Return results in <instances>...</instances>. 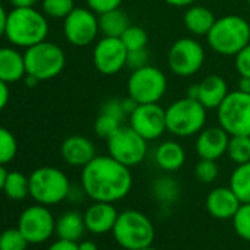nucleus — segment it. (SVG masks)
I'll use <instances>...</instances> for the list:
<instances>
[{
	"label": "nucleus",
	"mask_w": 250,
	"mask_h": 250,
	"mask_svg": "<svg viewBox=\"0 0 250 250\" xmlns=\"http://www.w3.org/2000/svg\"><path fill=\"white\" fill-rule=\"evenodd\" d=\"M81 187L93 202L115 203L131 191L133 175L128 167L110 155L96 156L81 171Z\"/></svg>",
	"instance_id": "nucleus-1"
},
{
	"label": "nucleus",
	"mask_w": 250,
	"mask_h": 250,
	"mask_svg": "<svg viewBox=\"0 0 250 250\" xmlns=\"http://www.w3.org/2000/svg\"><path fill=\"white\" fill-rule=\"evenodd\" d=\"M49 22L46 15L34 8H14L8 14L5 37L18 47H31L46 40Z\"/></svg>",
	"instance_id": "nucleus-2"
},
{
	"label": "nucleus",
	"mask_w": 250,
	"mask_h": 250,
	"mask_svg": "<svg viewBox=\"0 0 250 250\" xmlns=\"http://www.w3.org/2000/svg\"><path fill=\"white\" fill-rule=\"evenodd\" d=\"M209 47L221 56H235L250 43V24L238 15L216 18L206 36Z\"/></svg>",
	"instance_id": "nucleus-3"
},
{
	"label": "nucleus",
	"mask_w": 250,
	"mask_h": 250,
	"mask_svg": "<svg viewBox=\"0 0 250 250\" xmlns=\"http://www.w3.org/2000/svg\"><path fill=\"white\" fill-rule=\"evenodd\" d=\"M167 131L175 137L197 136L206 125L208 109L196 99L183 97L165 109Z\"/></svg>",
	"instance_id": "nucleus-4"
},
{
	"label": "nucleus",
	"mask_w": 250,
	"mask_h": 250,
	"mask_svg": "<svg viewBox=\"0 0 250 250\" xmlns=\"http://www.w3.org/2000/svg\"><path fill=\"white\" fill-rule=\"evenodd\" d=\"M112 234L122 249L139 250L152 246L155 240V227L143 212L130 209L118 215Z\"/></svg>",
	"instance_id": "nucleus-5"
},
{
	"label": "nucleus",
	"mask_w": 250,
	"mask_h": 250,
	"mask_svg": "<svg viewBox=\"0 0 250 250\" xmlns=\"http://www.w3.org/2000/svg\"><path fill=\"white\" fill-rule=\"evenodd\" d=\"M30 196L40 205H58L69 197L71 183L66 174L55 167H42L31 172Z\"/></svg>",
	"instance_id": "nucleus-6"
},
{
	"label": "nucleus",
	"mask_w": 250,
	"mask_h": 250,
	"mask_svg": "<svg viewBox=\"0 0 250 250\" xmlns=\"http://www.w3.org/2000/svg\"><path fill=\"white\" fill-rule=\"evenodd\" d=\"M24 59L27 75H33L40 81L58 77L66 65L65 52L58 44L46 40L28 47Z\"/></svg>",
	"instance_id": "nucleus-7"
},
{
	"label": "nucleus",
	"mask_w": 250,
	"mask_h": 250,
	"mask_svg": "<svg viewBox=\"0 0 250 250\" xmlns=\"http://www.w3.org/2000/svg\"><path fill=\"white\" fill-rule=\"evenodd\" d=\"M168 90V78L165 72L150 63L131 71L127 81V94L139 104L159 103Z\"/></svg>",
	"instance_id": "nucleus-8"
},
{
	"label": "nucleus",
	"mask_w": 250,
	"mask_h": 250,
	"mask_svg": "<svg viewBox=\"0 0 250 250\" xmlns=\"http://www.w3.org/2000/svg\"><path fill=\"white\" fill-rule=\"evenodd\" d=\"M216 118L229 136H250V93L229 91L216 109Z\"/></svg>",
	"instance_id": "nucleus-9"
},
{
	"label": "nucleus",
	"mask_w": 250,
	"mask_h": 250,
	"mask_svg": "<svg viewBox=\"0 0 250 250\" xmlns=\"http://www.w3.org/2000/svg\"><path fill=\"white\" fill-rule=\"evenodd\" d=\"M205 47L193 37H183L172 43L168 50V68L181 78L196 75L205 63Z\"/></svg>",
	"instance_id": "nucleus-10"
},
{
	"label": "nucleus",
	"mask_w": 250,
	"mask_h": 250,
	"mask_svg": "<svg viewBox=\"0 0 250 250\" xmlns=\"http://www.w3.org/2000/svg\"><path fill=\"white\" fill-rule=\"evenodd\" d=\"M106 142L109 155L128 168L142 164L147 156V140L131 127H121Z\"/></svg>",
	"instance_id": "nucleus-11"
},
{
	"label": "nucleus",
	"mask_w": 250,
	"mask_h": 250,
	"mask_svg": "<svg viewBox=\"0 0 250 250\" xmlns=\"http://www.w3.org/2000/svg\"><path fill=\"white\" fill-rule=\"evenodd\" d=\"M99 15L88 8H75L63 20V34L69 44L85 47L99 36Z\"/></svg>",
	"instance_id": "nucleus-12"
},
{
	"label": "nucleus",
	"mask_w": 250,
	"mask_h": 250,
	"mask_svg": "<svg viewBox=\"0 0 250 250\" xmlns=\"http://www.w3.org/2000/svg\"><path fill=\"white\" fill-rule=\"evenodd\" d=\"M130 127L147 142L158 140L167 133L165 109L159 103L137 104L130 113Z\"/></svg>",
	"instance_id": "nucleus-13"
},
{
	"label": "nucleus",
	"mask_w": 250,
	"mask_h": 250,
	"mask_svg": "<svg viewBox=\"0 0 250 250\" xmlns=\"http://www.w3.org/2000/svg\"><path fill=\"white\" fill-rule=\"evenodd\" d=\"M55 227L56 221L52 212L40 203L27 208L18 221V228L31 244H40L49 240L55 232Z\"/></svg>",
	"instance_id": "nucleus-14"
},
{
	"label": "nucleus",
	"mask_w": 250,
	"mask_h": 250,
	"mask_svg": "<svg viewBox=\"0 0 250 250\" xmlns=\"http://www.w3.org/2000/svg\"><path fill=\"white\" fill-rule=\"evenodd\" d=\"M128 50L118 37H102L93 49V63L103 75H116L127 68Z\"/></svg>",
	"instance_id": "nucleus-15"
},
{
	"label": "nucleus",
	"mask_w": 250,
	"mask_h": 250,
	"mask_svg": "<svg viewBox=\"0 0 250 250\" xmlns=\"http://www.w3.org/2000/svg\"><path fill=\"white\" fill-rule=\"evenodd\" d=\"M229 134L221 127H208L203 128L196 139L194 149L200 159L218 161L227 153V147L229 143Z\"/></svg>",
	"instance_id": "nucleus-16"
},
{
	"label": "nucleus",
	"mask_w": 250,
	"mask_h": 250,
	"mask_svg": "<svg viewBox=\"0 0 250 250\" xmlns=\"http://www.w3.org/2000/svg\"><path fill=\"white\" fill-rule=\"evenodd\" d=\"M119 212L113 206V203L109 202H94L87 208L84 212V222L87 231L93 234H106L112 232L113 225L118 219Z\"/></svg>",
	"instance_id": "nucleus-17"
},
{
	"label": "nucleus",
	"mask_w": 250,
	"mask_h": 250,
	"mask_svg": "<svg viewBox=\"0 0 250 250\" xmlns=\"http://www.w3.org/2000/svg\"><path fill=\"white\" fill-rule=\"evenodd\" d=\"M61 156L71 167L84 168L97 153L94 143L84 136H71L61 145Z\"/></svg>",
	"instance_id": "nucleus-18"
},
{
	"label": "nucleus",
	"mask_w": 250,
	"mask_h": 250,
	"mask_svg": "<svg viewBox=\"0 0 250 250\" xmlns=\"http://www.w3.org/2000/svg\"><path fill=\"white\" fill-rule=\"evenodd\" d=\"M241 202L231 187H216L206 197V210L216 219H232Z\"/></svg>",
	"instance_id": "nucleus-19"
},
{
	"label": "nucleus",
	"mask_w": 250,
	"mask_h": 250,
	"mask_svg": "<svg viewBox=\"0 0 250 250\" xmlns=\"http://www.w3.org/2000/svg\"><path fill=\"white\" fill-rule=\"evenodd\" d=\"M229 93L228 84L225 78L221 75H208L199 83V94L197 100L208 109V110H216L219 104L224 102L227 94Z\"/></svg>",
	"instance_id": "nucleus-20"
},
{
	"label": "nucleus",
	"mask_w": 250,
	"mask_h": 250,
	"mask_svg": "<svg viewBox=\"0 0 250 250\" xmlns=\"http://www.w3.org/2000/svg\"><path fill=\"white\" fill-rule=\"evenodd\" d=\"M25 75L24 55L12 47H0V80L11 84L22 80Z\"/></svg>",
	"instance_id": "nucleus-21"
},
{
	"label": "nucleus",
	"mask_w": 250,
	"mask_h": 250,
	"mask_svg": "<svg viewBox=\"0 0 250 250\" xmlns=\"http://www.w3.org/2000/svg\"><path fill=\"white\" fill-rule=\"evenodd\" d=\"M215 21L216 18L213 12L209 8L202 6V5L188 6L183 17V24L186 30L196 37H202V36L206 37L212 25L215 24Z\"/></svg>",
	"instance_id": "nucleus-22"
},
{
	"label": "nucleus",
	"mask_w": 250,
	"mask_h": 250,
	"mask_svg": "<svg viewBox=\"0 0 250 250\" xmlns=\"http://www.w3.org/2000/svg\"><path fill=\"white\" fill-rule=\"evenodd\" d=\"M155 162L162 171L175 172L186 164V150L178 142L167 140L156 147Z\"/></svg>",
	"instance_id": "nucleus-23"
},
{
	"label": "nucleus",
	"mask_w": 250,
	"mask_h": 250,
	"mask_svg": "<svg viewBox=\"0 0 250 250\" xmlns=\"http://www.w3.org/2000/svg\"><path fill=\"white\" fill-rule=\"evenodd\" d=\"M85 222H84V215H81L77 210H69L65 212L63 215L59 216L56 221L55 231L59 238L68 240V241H78L84 231H85Z\"/></svg>",
	"instance_id": "nucleus-24"
},
{
	"label": "nucleus",
	"mask_w": 250,
	"mask_h": 250,
	"mask_svg": "<svg viewBox=\"0 0 250 250\" xmlns=\"http://www.w3.org/2000/svg\"><path fill=\"white\" fill-rule=\"evenodd\" d=\"M131 25L128 15L121 8L100 14L99 15V28L104 37H121L124 31Z\"/></svg>",
	"instance_id": "nucleus-25"
},
{
	"label": "nucleus",
	"mask_w": 250,
	"mask_h": 250,
	"mask_svg": "<svg viewBox=\"0 0 250 250\" xmlns=\"http://www.w3.org/2000/svg\"><path fill=\"white\" fill-rule=\"evenodd\" d=\"M180 184L171 175H161L152 183V194L162 205H172L180 197Z\"/></svg>",
	"instance_id": "nucleus-26"
},
{
	"label": "nucleus",
	"mask_w": 250,
	"mask_h": 250,
	"mask_svg": "<svg viewBox=\"0 0 250 250\" xmlns=\"http://www.w3.org/2000/svg\"><path fill=\"white\" fill-rule=\"evenodd\" d=\"M229 187L241 203H250V161L235 167L229 177Z\"/></svg>",
	"instance_id": "nucleus-27"
},
{
	"label": "nucleus",
	"mask_w": 250,
	"mask_h": 250,
	"mask_svg": "<svg viewBox=\"0 0 250 250\" xmlns=\"http://www.w3.org/2000/svg\"><path fill=\"white\" fill-rule=\"evenodd\" d=\"M3 191L12 200H24L30 196V178L18 171L8 172Z\"/></svg>",
	"instance_id": "nucleus-28"
},
{
	"label": "nucleus",
	"mask_w": 250,
	"mask_h": 250,
	"mask_svg": "<svg viewBox=\"0 0 250 250\" xmlns=\"http://www.w3.org/2000/svg\"><path fill=\"white\" fill-rule=\"evenodd\" d=\"M228 158L235 164L241 165L250 161V136H231L227 147Z\"/></svg>",
	"instance_id": "nucleus-29"
},
{
	"label": "nucleus",
	"mask_w": 250,
	"mask_h": 250,
	"mask_svg": "<svg viewBox=\"0 0 250 250\" xmlns=\"http://www.w3.org/2000/svg\"><path fill=\"white\" fill-rule=\"evenodd\" d=\"M122 122L124 121L116 118L115 115L100 110L96 118V122H94V131L100 139L107 140L122 127Z\"/></svg>",
	"instance_id": "nucleus-30"
},
{
	"label": "nucleus",
	"mask_w": 250,
	"mask_h": 250,
	"mask_svg": "<svg viewBox=\"0 0 250 250\" xmlns=\"http://www.w3.org/2000/svg\"><path fill=\"white\" fill-rule=\"evenodd\" d=\"M119 39L124 43V46L127 47L128 52L137 50V49H145V47H147V42H149V36H147L146 30L139 25H130Z\"/></svg>",
	"instance_id": "nucleus-31"
},
{
	"label": "nucleus",
	"mask_w": 250,
	"mask_h": 250,
	"mask_svg": "<svg viewBox=\"0 0 250 250\" xmlns=\"http://www.w3.org/2000/svg\"><path fill=\"white\" fill-rule=\"evenodd\" d=\"M18 153V143L15 136L5 127H0V164L6 165L15 159Z\"/></svg>",
	"instance_id": "nucleus-32"
},
{
	"label": "nucleus",
	"mask_w": 250,
	"mask_h": 250,
	"mask_svg": "<svg viewBox=\"0 0 250 250\" xmlns=\"http://www.w3.org/2000/svg\"><path fill=\"white\" fill-rule=\"evenodd\" d=\"M28 244V240L18 227L8 228L0 234V250H27Z\"/></svg>",
	"instance_id": "nucleus-33"
},
{
	"label": "nucleus",
	"mask_w": 250,
	"mask_h": 250,
	"mask_svg": "<svg viewBox=\"0 0 250 250\" xmlns=\"http://www.w3.org/2000/svg\"><path fill=\"white\" fill-rule=\"evenodd\" d=\"M43 14L55 20H65L74 9V0H43Z\"/></svg>",
	"instance_id": "nucleus-34"
},
{
	"label": "nucleus",
	"mask_w": 250,
	"mask_h": 250,
	"mask_svg": "<svg viewBox=\"0 0 250 250\" xmlns=\"http://www.w3.org/2000/svg\"><path fill=\"white\" fill-rule=\"evenodd\" d=\"M232 227L240 238L250 241V203L240 205L238 210L232 216Z\"/></svg>",
	"instance_id": "nucleus-35"
},
{
	"label": "nucleus",
	"mask_w": 250,
	"mask_h": 250,
	"mask_svg": "<svg viewBox=\"0 0 250 250\" xmlns=\"http://www.w3.org/2000/svg\"><path fill=\"white\" fill-rule=\"evenodd\" d=\"M219 175V168L216 161H210V159H200L196 164L194 168V177L197 181L203 183V184H210L213 183Z\"/></svg>",
	"instance_id": "nucleus-36"
},
{
	"label": "nucleus",
	"mask_w": 250,
	"mask_h": 250,
	"mask_svg": "<svg viewBox=\"0 0 250 250\" xmlns=\"http://www.w3.org/2000/svg\"><path fill=\"white\" fill-rule=\"evenodd\" d=\"M149 61H150V53H149L147 47L131 50V52H128V56H127V68L131 71H136V69H140V68L149 65Z\"/></svg>",
	"instance_id": "nucleus-37"
},
{
	"label": "nucleus",
	"mask_w": 250,
	"mask_h": 250,
	"mask_svg": "<svg viewBox=\"0 0 250 250\" xmlns=\"http://www.w3.org/2000/svg\"><path fill=\"white\" fill-rule=\"evenodd\" d=\"M234 66L240 77L250 78V43L234 56Z\"/></svg>",
	"instance_id": "nucleus-38"
},
{
	"label": "nucleus",
	"mask_w": 250,
	"mask_h": 250,
	"mask_svg": "<svg viewBox=\"0 0 250 250\" xmlns=\"http://www.w3.org/2000/svg\"><path fill=\"white\" fill-rule=\"evenodd\" d=\"M122 2L124 0H85L88 9H91L97 15L121 8Z\"/></svg>",
	"instance_id": "nucleus-39"
},
{
	"label": "nucleus",
	"mask_w": 250,
	"mask_h": 250,
	"mask_svg": "<svg viewBox=\"0 0 250 250\" xmlns=\"http://www.w3.org/2000/svg\"><path fill=\"white\" fill-rule=\"evenodd\" d=\"M47 250H78V243L59 238V240L55 241Z\"/></svg>",
	"instance_id": "nucleus-40"
},
{
	"label": "nucleus",
	"mask_w": 250,
	"mask_h": 250,
	"mask_svg": "<svg viewBox=\"0 0 250 250\" xmlns=\"http://www.w3.org/2000/svg\"><path fill=\"white\" fill-rule=\"evenodd\" d=\"M9 87H8V83H5V81H2L0 80V112H2L5 107H6V104H8V102H9Z\"/></svg>",
	"instance_id": "nucleus-41"
},
{
	"label": "nucleus",
	"mask_w": 250,
	"mask_h": 250,
	"mask_svg": "<svg viewBox=\"0 0 250 250\" xmlns=\"http://www.w3.org/2000/svg\"><path fill=\"white\" fill-rule=\"evenodd\" d=\"M164 2L174 8H188V6L194 5L196 0H164Z\"/></svg>",
	"instance_id": "nucleus-42"
},
{
	"label": "nucleus",
	"mask_w": 250,
	"mask_h": 250,
	"mask_svg": "<svg viewBox=\"0 0 250 250\" xmlns=\"http://www.w3.org/2000/svg\"><path fill=\"white\" fill-rule=\"evenodd\" d=\"M6 22H8V12L5 11L3 5L0 3V37H3V36H5Z\"/></svg>",
	"instance_id": "nucleus-43"
},
{
	"label": "nucleus",
	"mask_w": 250,
	"mask_h": 250,
	"mask_svg": "<svg viewBox=\"0 0 250 250\" xmlns=\"http://www.w3.org/2000/svg\"><path fill=\"white\" fill-rule=\"evenodd\" d=\"M11 3L15 8H34L37 0H11Z\"/></svg>",
	"instance_id": "nucleus-44"
},
{
	"label": "nucleus",
	"mask_w": 250,
	"mask_h": 250,
	"mask_svg": "<svg viewBox=\"0 0 250 250\" xmlns=\"http://www.w3.org/2000/svg\"><path fill=\"white\" fill-rule=\"evenodd\" d=\"M78 250H99L97 244L91 240H85L78 243Z\"/></svg>",
	"instance_id": "nucleus-45"
},
{
	"label": "nucleus",
	"mask_w": 250,
	"mask_h": 250,
	"mask_svg": "<svg viewBox=\"0 0 250 250\" xmlns=\"http://www.w3.org/2000/svg\"><path fill=\"white\" fill-rule=\"evenodd\" d=\"M238 90H240V91H244V93H250V78H247V77H240Z\"/></svg>",
	"instance_id": "nucleus-46"
},
{
	"label": "nucleus",
	"mask_w": 250,
	"mask_h": 250,
	"mask_svg": "<svg viewBox=\"0 0 250 250\" xmlns=\"http://www.w3.org/2000/svg\"><path fill=\"white\" fill-rule=\"evenodd\" d=\"M197 94H199V84H193L187 88L186 91V96L190 97V99H196L197 100Z\"/></svg>",
	"instance_id": "nucleus-47"
},
{
	"label": "nucleus",
	"mask_w": 250,
	"mask_h": 250,
	"mask_svg": "<svg viewBox=\"0 0 250 250\" xmlns=\"http://www.w3.org/2000/svg\"><path fill=\"white\" fill-rule=\"evenodd\" d=\"M6 175H8V171L5 169V165L0 164V191L3 190V186H5V181H6Z\"/></svg>",
	"instance_id": "nucleus-48"
},
{
	"label": "nucleus",
	"mask_w": 250,
	"mask_h": 250,
	"mask_svg": "<svg viewBox=\"0 0 250 250\" xmlns=\"http://www.w3.org/2000/svg\"><path fill=\"white\" fill-rule=\"evenodd\" d=\"M24 78H25V84H27L28 87H36V85L40 83V80H37V78L33 77V75H25Z\"/></svg>",
	"instance_id": "nucleus-49"
},
{
	"label": "nucleus",
	"mask_w": 250,
	"mask_h": 250,
	"mask_svg": "<svg viewBox=\"0 0 250 250\" xmlns=\"http://www.w3.org/2000/svg\"><path fill=\"white\" fill-rule=\"evenodd\" d=\"M139 250H158V249H155V247L149 246V247H143V249H139Z\"/></svg>",
	"instance_id": "nucleus-50"
},
{
	"label": "nucleus",
	"mask_w": 250,
	"mask_h": 250,
	"mask_svg": "<svg viewBox=\"0 0 250 250\" xmlns=\"http://www.w3.org/2000/svg\"><path fill=\"white\" fill-rule=\"evenodd\" d=\"M247 3H249V8H250V0H247Z\"/></svg>",
	"instance_id": "nucleus-51"
}]
</instances>
